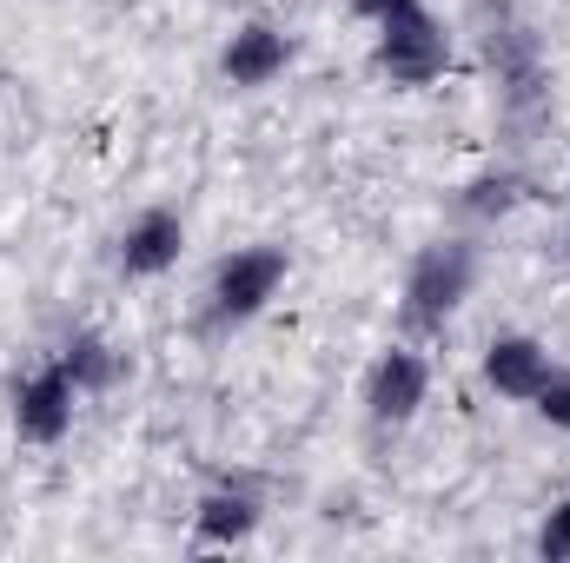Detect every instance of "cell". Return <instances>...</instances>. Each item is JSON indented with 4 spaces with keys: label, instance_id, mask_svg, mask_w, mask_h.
Segmentation results:
<instances>
[{
    "label": "cell",
    "instance_id": "cell-6",
    "mask_svg": "<svg viewBox=\"0 0 570 563\" xmlns=\"http://www.w3.org/2000/svg\"><path fill=\"white\" fill-rule=\"evenodd\" d=\"M179 259H186V213L179 206H140L114 239L120 279H166Z\"/></svg>",
    "mask_w": 570,
    "mask_h": 563
},
{
    "label": "cell",
    "instance_id": "cell-5",
    "mask_svg": "<svg viewBox=\"0 0 570 563\" xmlns=\"http://www.w3.org/2000/svg\"><path fill=\"white\" fill-rule=\"evenodd\" d=\"M358 398H365V418L379 424V431H405V424L431 405V358L419 352V345L392 338V345L365 365Z\"/></svg>",
    "mask_w": 570,
    "mask_h": 563
},
{
    "label": "cell",
    "instance_id": "cell-14",
    "mask_svg": "<svg viewBox=\"0 0 570 563\" xmlns=\"http://www.w3.org/2000/svg\"><path fill=\"white\" fill-rule=\"evenodd\" d=\"M352 7V20H365V27H379V20H392L399 7H412V0H345Z\"/></svg>",
    "mask_w": 570,
    "mask_h": 563
},
{
    "label": "cell",
    "instance_id": "cell-11",
    "mask_svg": "<svg viewBox=\"0 0 570 563\" xmlns=\"http://www.w3.org/2000/svg\"><path fill=\"white\" fill-rule=\"evenodd\" d=\"M518 199H524V179L518 172H484V179L464 186V213H478V219H504Z\"/></svg>",
    "mask_w": 570,
    "mask_h": 563
},
{
    "label": "cell",
    "instance_id": "cell-15",
    "mask_svg": "<svg viewBox=\"0 0 570 563\" xmlns=\"http://www.w3.org/2000/svg\"><path fill=\"white\" fill-rule=\"evenodd\" d=\"M564 259H570V226H564Z\"/></svg>",
    "mask_w": 570,
    "mask_h": 563
},
{
    "label": "cell",
    "instance_id": "cell-13",
    "mask_svg": "<svg viewBox=\"0 0 570 563\" xmlns=\"http://www.w3.org/2000/svg\"><path fill=\"white\" fill-rule=\"evenodd\" d=\"M538 557L544 563H570V497H558L538 524Z\"/></svg>",
    "mask_w": 570,
    "mask_h": 563
},
{
    "label": "cell",
    "instance_id": "cell-8",
    "mask_svg": "<svg viewBox=\"0 0 570 563\" xmlns=\"http://www.w3.org/2000/svg\"><path fill=\"white\" fill-rule=\"evenodd\" d=\"M551 365H558V358H551V345H544L538 332H491L484 352H478V378H484V392L504 398V405H531V392L544 385Z\"/></svg>",
    "mask_w": 570,
    "mask_h": 563
},
{
    "label": "cell",
    "instance_id": "cell-12",
    "mask_svg": "<svg viewBox=\"0 0 570 563\" xmlns=\"http://www.w3.org/2000/svg\"><path fill=\"white\" fill-rule=\"evenodd\" d=\"M538 424H551V431H570V365L558 358L551 372H544V385L531 392V405H524Z\"/></svg>",
    "mask_w": 570,
    "mask_h": 563
},
{
    "label": "cell",
    "instance_id": "cell-7",
    "mask_svg": "<svg viewBox=\"0 0 570 563\" xmlns=\"http://www.w3.org/2000/svg\"><path fill=\"white\" fill-rule=\"evenodd\" d=\"M292 33H285L279 20H239L233 33H226V47H219V80L233 87V93H259V87H273L285 80V67H292Z\"/></svg>",
    "mask_w": 570,
    "mask_h": 563
},
{
    "label": "cell",
    "instance_id": "cell-1",
    "mask_svg": "<svg viewBox=\"0 0 570 563\" xmlns=\"http://www.w3.org/2000/svg\"><path fill=\"white\" fill-rule=\"evenodd\" d=\"M478 292V246L471 239H431L412 253L405 285H399V325L405 332H444L464 298Z\"/></svg>",
    "mask_w": 570,
    "mask_h": 563
},
{
    "label": "cell",
    "instance_id": "cell-3",
    "mask_svg": "<svg viewBox=\"0 0 570 563\" xmlns=\"http://www.w3.org/2000/svg\"><path fill=\"white\" fill-rule=\"evenodd\" d=\"M285 279H292V253H285L279 239L233 246V253L213 266V279H206V318H213L219 332L253 325V318L285 292Z\"/></svg>",
    "mask_w": 570,
    "mask_h": 563
},
{
    "label": "cell",
    "instance_id": "cell-10",
    "mask_svg": "<svg viewBox=\"0 0 570 563\" xmlns=\"http://www.w3.org/2000/svg\"><path fill=\"white\" fill-rule=\"evenodd\" d=\"M60 365L73 372V385L87 392V398H100V392H114L134 365H127V352L107 338V332H73L67 345H60Z\"/></svg>",
    "mask_w": 570,
    "mask_h": 563
},
{
    "label": "cell",
    "instance_id": "cell-2",
    "mask_svg": "<svg viewBox=\"0 0 570 563\" xmlns=\"http://www.w3.org/2000/svg\"><path fill=\"white\" fill-rule=\"evenodd\" d=\"M451 60H458L451 27L431 13L425 0H412V7H399L392 20L372 27V67H379V80L399 87V93L438 87V80L451 73Z\"/></svg>",
    "mask_w": 570,
    "mask_h": 563
},
{
    "label": "cell",
    "instance_id": "cell-9",
    "mask_svg": "<svg viewBox=\"0 0 570 563\" xmlns=\"http://www.w3.org/2000/svg\"><path fill=\"white\" fill-rule=\"evenodd\" d=\"M259 497L246 491V484H213L199 504H193V544H206V551H239V544H253V531H259Z\"/></svg>",
    "mask_w": 570,
    "mask_h": 563
},
{
    "label": "cell",
    "instance_id": "cell-4",
    "mask_svg": "<svg viewBox=\"0 0 570 563\" xmlns=\"http://www.w3.org/2000/svg\"><path fill=\"white\" fill-rule=\"evenodd\" d=\"M80 385H73V372L60 365V352L53 358H40V365H27L13 385H7V424H13V437L20 444H40V451H53V444H67V431L80 418Z\"/></svg>",
    "mask_w": 570,
    "mask_h": 563
}]
</instances>
